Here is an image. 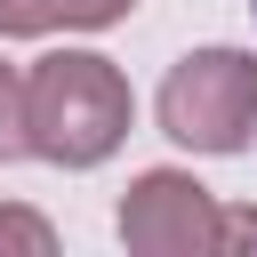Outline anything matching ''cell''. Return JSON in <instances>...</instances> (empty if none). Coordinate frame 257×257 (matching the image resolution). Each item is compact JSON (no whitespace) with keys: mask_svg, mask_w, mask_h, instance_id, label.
Wrapping results in <instances>:
<instances>
[{"mask_svg":"<svg viewBox=\"0 0 257 257\" xmlns=\"http://www.w3.org/2000/svg\"><path fill=\"white\" fill-rule=\"evenodd\" d=\"M128 80L96 48H56L24 72V153L56 169H96L128 137Z\"/></svg>","mask_w":257,"mask_h":257,"instance_id":"1","label":"cell"},{"mask_svg":"<svg viewBox=\"0 0 257 257\" xmlns=\"http://www.w3.org/2000/svg\"><path fill=\"white\" fill-rule=\"evenodd\" d=\"M161 128L185 153H241L257 128V56L249 48H193L161 80Z\"/></svg>","mask_w":257,"mask_h":257,"instance_id":"2","label":"cell"},{"mask_svg":"<svg viewBox=\"0 0 257 257\" xmlns=\"http://www.w3.org/2000/svg\"><path fill=\"white\" fill-rule=\"evenodd\" d=\"M217 193L185 169H145L120 201V241L137 257H217Z\"/></svg>","mask_w":257,"mask_h":257,"instance_id":"3","label":"cell"},{"mask_svg":"<svg viewBox=\"0 0 257 257\" xmlns=\"http://www.w3.org/2000/svg\"><path fill=\"white\" fill-rule=\"evenodd\" d=\"M137 0H0V32L8 40H40V32H104L120 24Z\"/></svg>","mask_w":257,"mask_h":257,"instance_id":"4","label":"cell"},{"mask_svg":"<svg viewBox=\"0 0 257 257\" xmlns=\"http://www.w3.org/2000/svg\"><path fill=\"white\" fill-rule=\"evenodd\" d=\"M0 249L48 257V249H56V225H48V217H32V209H0Z\"/></svg>","mask_w":257,"mask_h":257,"instance_id":"5","label":"cell"},{"mask_svg":"<svg viewBox=\"0 0 257 257\" xmlns=\"http://www.w3.org/2000/svg\"><path fill=\"white\" fill-rule=\"evenodd\" d=\"M24 153V72L0 64V161Z\"/></svg>","mask_w":257,"mask_h":257,"instance_id":"6","label":"cell"},{"mask_svg":"<svg viewBox=\"0 0 257 257\" xmlns=\"http://www.w3.org/2000/svg\"><path fill=\"white\" fill-rule=\"evenodd\" d=\"M217 249H257V209H225L217 217Z\"/></svg>","mask_w":257,"mask_h":257,"instance_id":"7","label":"cell"},{"mask_svg":"<svg viewBox=\"0 0 257 257\" xmlns=\"http://www.w3.org/2000/svg\"><path fill=\"white\" fill-rule=\"evenodd\" d=\"M249 8H257V0H249Z\"/></svg>","mask_w":257,"mask_h":257,"instance_id":"8","label":"cell"}]
</instances>
